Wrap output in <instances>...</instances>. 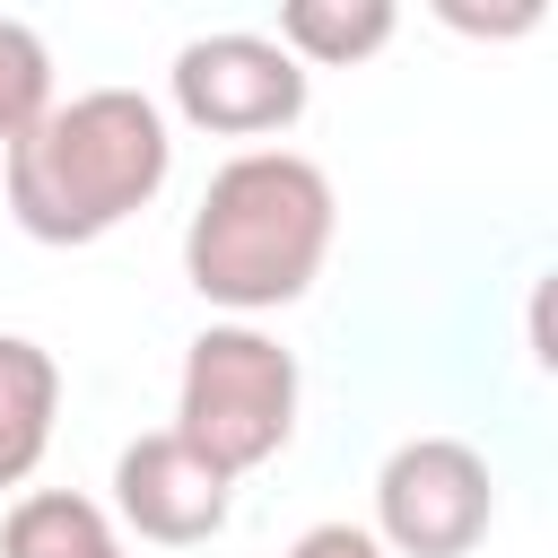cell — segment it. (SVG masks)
Here are the masks:
<instances>
[{"label":"cell","mask_w":558,"mask_h":558,"mask_svg":"<svg viewBox=\"0 0 558 558\" xmlns=\"http://www.w3.org/2000/svg\"><path fill=\"white\" fill-rule=\"evenodd\" d=\"M174 174V122L140 87H78L52 96V113L9 148L0 192L9 218L35 244H96L122 218H140Z\"/></svg>","instance_id":"1"},{"label":"cell","mask_w":558,"mask_h":558,"mask_svg":"<svg viewBox=\"0 0 558 558\" xmlns=\"http://www.w3.org/2000/svg\"><path fill=\"white\" fill-rule=\"evenodd\" d=\"M331 235H340V201H331V174L314 157L235 148L183 227V279L227 323H253V314L296 305L323 279Z\"/></svg>","instance_id":"2"},{"label":"cell","mask_w":558,"mask_h":558,"mask_svg":"<svg viewBox=\"0 0 558 558\" xmlns=\"http://www.w3.org/2000/svg\"><path fill=\"white\" fill-rule=\"evenodd\" d=\"M296 392H305L296 349H279L262 323H209V331H192V349H183L174 436H183L201 462H218L227 480H244V471H262V462L288 453V436H296Z\"/></svg>","instance_id":"3"},{"label":"cell","mask_w":558,"mask_h":558,"mask_svg":"<svg viewBox=\"0 0 558 558\" xmlns=\"http://www.w3.org/2000/svg\"><path fill=\"white\" fill-rule=\"evenodd\" d=\"M497 523V471L462 436H410L375 471V541L384 558H471Z\"/></svg>","instance_id":"4"},{"label":"cell","mask_w":558,"mask_h":558,"mask_svg":"<svg viewBox=\"0 0 558 558\" xmlns=\"http://www.w3.org/2000/svg\"><path fill=\"white\" fill-rule=\"evenodd\" d=\"M166 96H174V113H183L192 131H209V140H270V131H288V122L305 113L314 78H305L270 35L218 26V35H192V44L174 52Z\"/></svg>","instance_id":"5"},{"label":"cell","mask_w":558,"mask_h":558,"mask_svg":"<svg viewBox=\"0 0 558 558\" xmlns=\"http://www.w3.org/2000/svg\"><path fill=\"white\" fill-rule=\"evenodd\" d=\"M113 532L131 541H157V549H192V541H218L227 514H235V480L218 462H201L174 427H148L113 453Z\"/></svg>","instance_id":"6"},{"label":"cell","mask_w":558,"mask_h":558,"mask_svg":"<svg viewBox=\"0 0 558 558\" xmlns=\"http://www.w3.org/2000/svg\"><path fill=\"white\" fill-rule=\"evenodd\" d=\"M52 418H61V366L44 340L0 331V488H26L35 462L52 453Z\"/></svg>","instance_id":"7"},{"label":"cell","mask_w":558,"mask_h":558,"mask_svg":"<svg viewBox=\"0 0 558 558\" xmlns=\"http://www.w3.org/2000/svg\"><path fill=\"white\" fill-rule=\"evenodd\" d=\"M392 26H401L392 0H288L270 44L296 70H357V61H375L392 44Z\"/></svg>","instance_id":"8"},{"label":"cell","mask_w":558,"mask_h":558,"mask_svg":"<svg viewBox=\"0 0 558 558\" xmlns=\"http://www.w3.org/2000/svg\"><path fill=\"white\" fill-rule=\"evenodd\" d=\"M0 558H131L113 514L78 488H26L0 514Z\"/></svg>","instance_id":"9"},{"label":"cell","mask_w":558,"mask_h":558,"mask_svg":"<svg viewBox=\"0 0 558 558\" xmlns=\"http://www.w3.org/2000/svg\"><path fill=\"white\" fill-rule=\"evenodd\" d=\"M52 113V52L26 17H0V148H17Z\"/></svg>","instance_id":"10"},{"label":"cell","mask_w":558,"mask_h":558,"mask_svg":"<svg viewBox=\"0 0 558 558\" xmlns=\"http://www.w3.org/2000/svg\"><path fill=\"white\" fill-rule=\"evenodd\" d=\"M288 558H384V541L366 523H314V532L288 541Z\"/></svg>","instance_id":"11"}]
</instances>
